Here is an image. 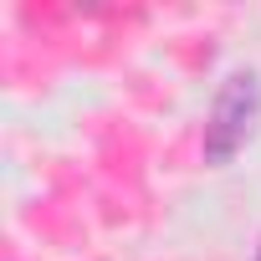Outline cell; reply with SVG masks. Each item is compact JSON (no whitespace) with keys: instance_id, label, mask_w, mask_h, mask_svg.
Segmentation results:
<instances>
[{"instance_id":"cell-1","label":"cell","mask_w":261,"mask_h":261,"mask_svg":"<svg viewBox=\"0 0 261 261\" xmlns=\"http://www.w3.org/2000/svg\"><path fill=\"white\" fill-rule=\"evenodd\" d=\"M256 123H261V72L236 67V72H225V82L215 87L210 113H205V144H200L205 164L225 169L256 139Z\"/></svg>"},{"instance_id":"cell-2","label":"cell","mask_w":261,"mask_h":261,"mask_svg":"<svg viewBox=\"0 0 261 261\" xmlns=\"http://www.w3.org/2000/svg\"><path fill=\"white\" fill-rule=\"evenodd\" d=\"M256 261H261V241H256Z\"/></svg>"}]
</instances>
